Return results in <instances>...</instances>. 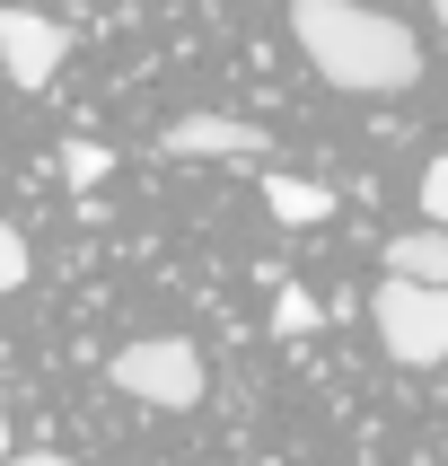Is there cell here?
<instances>
[{
  "label": "cell",
  "mask_w": 448,
  "mask_h": 466,
  "mask_svg": "<svg viewBox=\"0 0 448 466\" xmlns=\"http://www.w3.org/2000/svg\"><path fill=\"white\" fill-rule=\"evenodd\" d=\"M0 458H9V405H0Z\"/></svg>",
  "instance_id": "4fadbf2b"
},
{
  "label": "cell",
  "mask_w": 448,
  "mask_h": 466,
  "mask_svg": "<svg viewBox=\"0 0 448 466\" xmlns=\"http://www.w3.org/2000/svg\"><path fill=\"white\" fill-rule=\"evenodd\" d=\"M422 211L448 229V158H431V167H422Z\"/></svg>",
  "instance_id": "8fae6325"
},
{
  "label": "cell",
  "mask_w": 448,
  "mask_h": 466,
  "mask_svg": "<svg viewBox=\"0 0 448 466\" xmlns=\"http://www.w3.org/2000/svg\"><path fill=\"white\" fill-rule=\"evenodd\" d=\"M378 264H387V273H404V282H448V229H440V220L395 229L387 247H378Z\"/></svg>",
  "instance_id": "8992f818"
},
{
  "label": "cell",
  "mask_w": 448,
  "mask_h": 466,
  "mask_svg": "<svg viewBox=\"0 0 448 466\" xmlns=\"http://www.w3.org/2000/svg\"><path fill=\"white\" fill-rule=\"evenodd\" d=\"M369 326L387 343V361L440 370L448 361V282H404V273H387V282L369 290Z\"/></svg>",
  "instance_id": "7a4b0ae2"
},
{
  "label": "cell",
  "mask_w": 448,
  "mask_h": 466,
  "mask_svg": "<svg viewBox=\"0 0 448 466\" xmlns=\"http://www.w3.org/2000/svg\"><path fill=\"white\" fill-rule=\"evenodd\" d=\"M105 167H114V150L105 141H62V177L88 194V185H105Z\"/></svg>",
  "instance_id": "ba28073f"
},
{
  "label": "cell",
  "mask_w": 448,
  "mask_h": 466,
  "mask_svg": "<svg viewBox=\"0 0 448 466\" xmlns=\"http://www.w3.org/2000/svg\"><path fill=\"white\" fill-rule=\"evenodd\" d=\"M9 290H26V238L0 220V299H9Z\"/></svg>",
  "instance_id": "30bf717a"
},
{
  "label": "cell",
  "mask_w": 448,
  "mask_h": 466,
  "mask_svg": "<svg viewBox=\"0 0 448 466\" xmlns=\"http://www.w3.org/2000/svg\"><path fill=\"white\" fill-rule=\"evenodd\" d=\"M273 326H282V335H308V326H325V309H316L308 290L290 282V290H282V299H273Z\"/></svg>",
  "instance_id": "9c48e42d"
},
{
  "label": "cell",
  "mask_w": 448,
  "mask_h": 466,
  "mask_svg": "<svg viewBox=\"0 0 448 466\" xmlns=\"http://www.w3.org/2000/svg\"><path fill=\"white\" fill-rule=\"evenodd\" d=\"M290 35L316 62V79H334L352 97H395L422 79V45L387 9H361V0H290Z\"/></svg>",
  "instance_id": "6da1fadb"
},
{
  "label": "cell",
  "mask_w": 448,
  "mask_h": 466,
  "mask_svg": "<svg viewBox=\"0 0 448 466\" xmlns=\"http://www.w3.org/2000/svg\"><path fill=\"white\" fill-rule=\"evenodd\" d=\"M264 211L282 220V229H316V220H334V194L308 177H264Z\"/></svg>",
  "instance_id": "52a82bcc"
},
{
  "label": "cell",
  "mask_w": 448,
  "mask_h": 466,
  "mask_svg": "<svg viewBox=\"0 0 448 466\" xmlns=\"http://www.w3.org/2000/svg\"><path fill=\"white\" fill-rule=\"evenodd\" d=\"M158 150L167 158H264L273 132L246 124V115H176V124L158 132Z\"/></svg>",
  "instance_id": "5b68a950"
},
{
  "label": "cell",
  "mask_w": 448,
  "mask_h": 466,
  "mask_svg": "<svg viewBox=\"0 0 448 466\" xmlns=\"http://www.w3.org/2000/svg\"><path fill=\"white\" fill-rule=\"evenodd\" d=\"M105 379L124 396H141V405H158V414H184V405H203V352L184 335H141L124 343L114 361H105Z\"/></svg>",
  "instance_id": "3957f363"
},
{
  "label": "cell",
  "mask_w": 448,
  "mask_h": 466,
  "mask_svg": "<svg viewBox=\"0 0 448 466\" xmlns=\"http://www.w3.org/2000/svg\"><path fill=\"white\" fill-rule=\"evenodd\" d=\"M9 466H71V458H53V449H18Z\"/></svg>",
  "instance_id": "7c38bea8"
},
{
  "label": "cell",
  "mask_w": 448,
  "mask_h": 466,
  "mask_svg": "<svg viewBox=\"0 0 448 466\" xmlns=\"http://www.w3.org/2000/svg\"><path fill=\"white\" fill-rule=\"evenodd\" d=\"M62 53H71V35L45 9H0V71L18 79V88H53Z\"/></svg>",
  "instance_id": "277c9868"
},
{
  "label": "cell",
  "mask_w": 448,
  "mask_h": 466,
  "mask_svg": "<svg viewBox=\"0 0 448 466\" xmlns=\"http://www.w3.org/2000/svg\"><path fill=\"white\" fill-rule=\"evenodd\" d=\"M431 18H440V26H448V0H431Z\"/></svg>",
  "instance_id": "5bb4252c"
}]
</instances>
